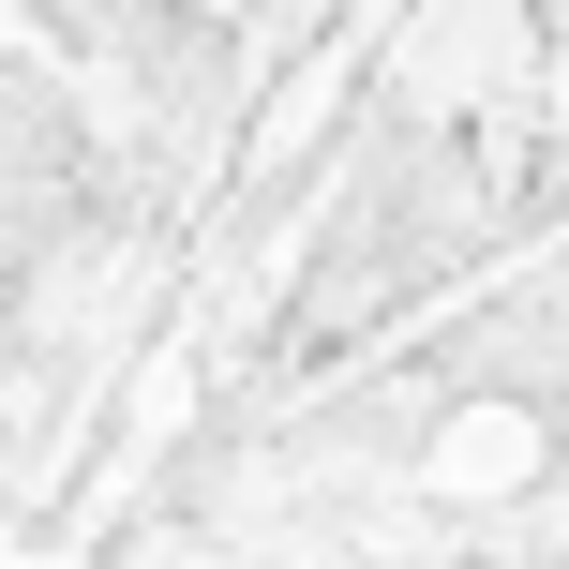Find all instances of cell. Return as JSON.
<instances>
[{"label":"cell","instance_id":"1","mask_svg":"<svg viewBox=\"0 0 569 569\" xmlns=\"http://www.w3.org/2000/svg\"><path fill=\"white\" fill-rule=\"evenodd\" d=\"M106 196H120V150H106V120H90L76 60L16 46L0 60V284H30Z\"/></svg>","mask_w":569,"mask_h":569}]
</instances>
